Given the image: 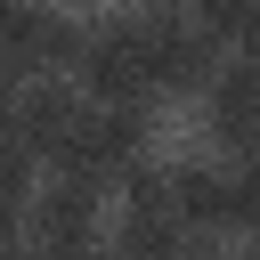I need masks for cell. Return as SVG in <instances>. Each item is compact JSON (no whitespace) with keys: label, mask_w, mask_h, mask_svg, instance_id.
Instances as JSON below:
<instances>
[{"label":"cell","mask_w":260,"mask_h":260,"mask_svg":"<svg viewBox=\"0 0 260 260\" xmlns=\"http://www.w3.org/2000/svg\"><path fill=\"white\" fill-rule=\"evenodd\" d=\"M146 138H154V106H138V98H81V122L57 146V171L106 195L130 162H146Z\"/></svg>","instance_id":"cell-1"},{"label":"cell","mask_w":260,"mask_h":260,"mask_svg":"<svg viewBox=\"0 0 260 260\" xmlns=\"http://www.w3.org/2000/svg\"><path fill=\"white\" fill-rule=\"evenodd\" d=\"M162 179H171V203H179L187 236H244V228H260V171L244 154L236 162H179Z\"/></svg>","instance_id":"cell-2"},{"label":"cell","mask_w":260,"mask_h":260,"mask_svg":"<svg viewBox=\"0 0 260 260\" xmlns=\"http://www.w3.org/2000/svg\"><path fill=\"white\" fill-rule=\"evenodd\" d=\"M138 49H146V89H154V98H195L203 73L228 57L179 0H154V8L138 16Z\"/></svg>","instance_id":"cell-3"},{"label":"cell","mask_w":260,"mask_h":260,"mask_svg":"<svg viewBox=\"0 0 260 260\" xmlns=\"http://www.w3.org/2000/svg\"><path fill=\"white\" fill-rule=\"evenodd\" d=\"M73 81H81V98H138V106H154V89H146V49H138V16H98L81 41H73V65H65Z\"/></svg>","instance_id":"cell-4"},{"label":"cell","mask_w":260,"mask_h":260,"mask_svg":"<svg viewBox=\"0 0 260 260\" xmlns=\"http://www.w3.org/2000/svg\"><path fill=\"white\" fill-rule=\"evenodd\" d=\"M81 122V89H65V73H24L16 98H8V138L32 154V162H57V146L73 138Z\"/></svg>","instance_id":"cell-5"},{"label":"cell","mask_w":260,"mask_h":260,"mask_svg":"<svg viewBox=\"0 0 260 260\" xmlns=\"http://www.w3.org/2000/svg\"><path fill=\"white\" fill-rule=\"evenodd\" d=\"M114 187H122V219H114V244H122V252H179V244H195L187 219H179V203H171V179H162V171L130 162Z\"/></svg>","instance_id":"cell-6"},{"label":"cell","mask_w":260,"mask_h":260,"mask_svg":"<svg viewBox=\"0 0 260 260\" xmlns=\"http://www.w3.org/2000/svg\"><path fill=\"white\" fill-rule=\"evenodd\" d=\"M16 228H24V244H41V252H89V244H98V187H81V179L57 171L41 195H24Z\"/></svg>","instance_id":"cell-7"},{"label":"cell","mask_w":260,"mask_h":260,"mask_svg":"<svg viewBox=\"0 0 260 260\" xmlns=\"http://www.w3.org/2000/svg\"><path fill=\"white\" fill-rule=\"evenodd\" d=\"M203 122H211V138L228 146V154H252L260 146V73L244 65V49H228L211 73H203Z\"/></svg>","instance_id":"cell-8"},{"label":"cell","mask_w":260,"mask_h":260,"mask_svg":"<svg viewBox=\"0 0 260 260\" xmlns=\"http://www.w3.org/2000/svg\"><path fill=\"white\" fill-rule=\"evenodd\" d=\"M73 41H81L73 16H57V8H41V0H0V49H8L16 81H24V73H65V65H73Z\"/></svg>","instance_id":"cell-9"},{"label":"cell","mask_w":260,"mask_h":260,"mask_svg":"<svg viewBox=\"0 0 260 260\" xmlns=\"http://www.w3.org/2000/svg\"><path fill=\"white\" fill-rule=\"evenodd\" d=\"M219 49H252V32H260V0H179Z\"/></svg>","instance_id":"cell-10"},{"label":"cell","mask_w":260,"mask_h":260,"mask_svg":"<svg viewBox=\"0 0 260 260\" xmlns=\"http://www.w3.org/2000/svg\"><path fill=\"white\" fill-rule=\"evenodd\" d=\"M24 195H32V154L0 130V203H8V211H24Z\"/></svg>","instance_id":"cell-11"},{"label":"cell","mask_w":260,"mask_h":260,"mask_svg":"<svg viewBox=\"0 0 260 260\" xmlns=\"http://www.w3.org/2000/svg\"><path fill=\"white\" fill-rule=\"evenodd\" d=\"M8 244H24V228H16V211L0 203V252H8Z\"/></svg>","instance_id":"cell-12"}]
</instances>
